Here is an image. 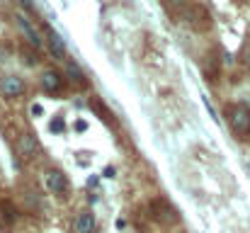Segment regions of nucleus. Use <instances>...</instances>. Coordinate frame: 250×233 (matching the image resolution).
Here are the masks:
<instances>
[{
  "label": "nucleus",
  "mask_w": 250,
  "mask_h": 233,
  "mask_svg": "<svg viewBox=\"0 0 250 233\" xmlns=\"http://www.w3.org/2000/svg\"><path fill=\"white\" fill-rule=\"evenodd\" d=\"M229 124H231V131L236 136L246 139L250 134V107H246V105L229 107Z\"/></svg>",
  "instance_id": "f257e3e1"
},
{
  "label": "nucleus",
  "mask_w": 250,
  "mask_h": 233,
  "mask_svg": "<svg viewBox=\"0 0 250 233\" xmlns=\"http://www.w3.org/2000/svg\"><path fill=\"white\" fill-rule=\"evenodd\" d=\"M151 212H153V219L161 221V224H175L177 221V212L167 204V199H153Z\"/></svg>",
  "instance_id": "f03ea898"
},
{
  "label": "nucleus",
  "mask_w": 250,
  "mask_h": 233,
  "mask_svg": "<svg viewBox=\"0 0 250 233\" xmlns=\"http://www.w3.org/2000/svg\"><path fill=\"white\" fill-rule=\"evenodd\" d=\"M46 44H49V51H51V56L54 59H59V61H68V54H66V44H63V39L51 29V27H46Z\"/></svg>",
  "instance_id": "7ed1b4c3"
},
{
  "label": "nucleus",
  "mask_w": 250,
  "mask_h": 233,
  "mask_svg": "<svg viewBox=\"0 0 250 233\" xmlns=\"http://www.w3.org/2000/svg\"><path fill=\"white\" fill-rule=\"evenodd\" d=\"M44 182H46V187L54 194H66V190H68V180H66V175L61 170H49L46 177H44Z\"/></svg>",
  "instance_id": "20e7f679"
},
{
  "label": "nucleus",
  "mask_w": 250,
  "mask_h": 233,
  "mask_svg": "<svg viewBox=\"0 0 250 233\" xmlns=\"http://www.w3.org/2000/svg\"><path fill=\"white\" fill-rule=\"evenodd\" d=\"M0 92L5 97H20L24 92V80L17 76H5L0 80Z\"/></svg>",
  "instance_id": "39448f33"
},
{
  "label": "nucleus",
  "mask_w": 250,
  "mask_h": 233,
  "mask_svg": "<svg viewBox=\"0 0 250 233\" xmlns=\"http://www.w3.org/2000/svg\"><path fill=\"white\" fill-rule=\"evenodd\" d=\"M15 20H17V27H20V32L27 37V42H29L34 49H39V46H42V37H39V32L32 27V22H29L24 15H17Z\"/></svg>",
  "instance_id": "423d86ee"
},
{
  "label": "nucleus",
  "mask_w": 250,
  "mask_h": 233,
  "mask_svg": "<svg viewBox=\"0 0 250 233\" xmlns=\"http://www.w3.org/2000/svg\"><path fill=\"white\" fill-rule=\"evenodd\" d=\"M42 87H44V92H59L61 87H63V76L59 73V71H54V68H49V71H44L42 73Z\"/></svg>",
  "instance_id": "0eeeda50"
},
{
  "label": "nucleus",
  "mask_w": 250,
  "mask_h": 233,
  "mask_svg": "<svg viewBox=\"0 0 250 233\" xmlns=\"http://www.w3.org/2000/svg\"><path fill=\"white\" fill-rule=\"evenodd\" d=\"M37 148H39V144H37V136L34 134H22L20 136V141H17V155L32 158V155L37 153Z\"/></svg>",
  "instance_id": "6e6552de"
},
{
  "label": "nucleus",
  "mask_w": 250,
  "mask_h": 233,
  "mask_svg": "<svg viewBox=\"0 0 250 233\" xmlns=\"http://www.w3.org/2000/svg\"><path fill=\"white\" fill-rule=\"evenodd\" d=\"M97 229V224H95V216H92V212H81L78 216H76V233H95Z\"/></svg>",
  "instance_id": "1a4fd4ad"
},
{
  "label": "nucleus",
  "mask_w": 250,
  "mask_h": 233,
  "mask_svg": "<svg viewBox=\"0 0 250 233\" xmlns=\"http://www.w3.org/2000/svg\"><path fill=\"white\" fill-rule=\"evenodd\" d=\"M66 76L71 78L73 83H81V85H85V73L78 68V64H76V61H71V59L66 61Z\"/></svg>",
  "instance_id": "9d476101"
},
{
  "label": "nucleus",
  "mask_w": 250,
  "mask_h": 233,
  "mask_svg": "<svg viewBox=\"0 0 250 233\" xmlns=\"http://www.w3.org/2000/svg\"><path fill=\"white\" fill-rule=\"evenodd\" d=\"M63 127H66V124H63V119H54L49 129H51V131H63Z\"/></svg>",
  "instance_id": "9b49d317"
},
{
  "label": "nucleus",
  "mask_w": 250,
  "mask_h": 233,
  "mask_svg": "<svg viewBox=\"0 0 250 233\" xmlns=\"http://www.w3.org/2000/svg\"><path fill=\"white\" fill-rule=\"evenodd\" d=\"M202 100H204V107H207V109H209V114H211V119H219V114H216V112H214V107H211V105H209V100H207V97H202Z\"/></svg>",
  "instance_id": "f8f14e48"
},
{
  "label": "nucleus",
  "mask_w": 250,
  "mask_h": 233,
  "mask_svg": "<svg viewBox=\"0 0 250 233\" xmlns=\"http://www.w3.org/2000/svg\"><path fill=\"white\" fill-rule=\"evenodd\" d=\"M20 5H22L27 12H34V5H32V0H20Z\"/></svg>",
  "instance_id": "ddd939ff"
},
{
  "label": "nucleus",
  "mask_w": 250,
  "mask_h": 233,
  "mask_svg": "<svg viewBox=\"0 0 250 233\" xmlns=\"http://www.w3.org/2000/svg\"><path fill=\"white\" fill-rule=\"evenodd\" d=\"M85 129H87V124H85L83 119H78L76 122V131H85Z\"/></svg>",
  "instance_id": "4468645a"
},
{
  "label": "nucleus",
  "mask_w": 250,
  "mask_h": 233,
  "mask_svg": "<svg viewBox=\"0 0 250 233\" xmlns=\"http://www.w3.org/2000/svg\"><path fill=\"white\" fill-rule=\"evenodd\" d=\"M104 177H109V180L114 177V168H112V165H109V168H104Z\"/></svg>",
  "instance_id": "2eb2a0df"
},
{
  "label": "nucleus",
  "mask_w": 250,
  "mask_h": 233,
  "mask_svg": "<svg viewBox=\"0 0 250 233\" xmlns=\"http://www.w3.org/2000/svg\"><path fill=\"white\" fill-rule=\"evenodd\" d=\"M32 114L39 117V114H42V105H34V107H32Z\"/></svg>",
  "instance_id": "dca6fc26"
},
{
  "label": "nucleus",
  "mask_w": 250,
  "mask_h": 233,
  "mask_svg": "<svg viewBox=\"0 0 250 233\" xmlns=\"http://www.w3.org/2000/svg\"><path fill=\"white\" fill-rule=\"evenodd\" d=\"M124 226H126V221H124V219H117V229H119V231H122V229H124Z\"/></svg>",
  "instance_id": "f3484780"
},
{
  "label": "nucleus",
  "mask_w": 250,
  "mask_h": 233,
  "mask_svg": "<svg viewBox=\"0 0 250 233\" xmlns=\"http://www.w3.org/2000/svg\"><path fill=\"white\" fill-rule=\"evenodd\" d=\"M2 61H7V51H2V49H0V64H2Z\"/></svg>",
  "instance_id": "a211bd4d"
},
{
  "label": "nucleus",
  "mask_w": 250,
  "mask_h": 233,
  "mask_svg": "<svg viewBox=\"0 0 250 233\" xmlns=\"http://www.w3.org/2000/svg\"><path fill=\"white\" fill-rule=\"evenodd\" d=\"M0 5H2V0H0Z\"/></svg>",
  "instance_id": "6ab92c4d"
}]
</instances>
